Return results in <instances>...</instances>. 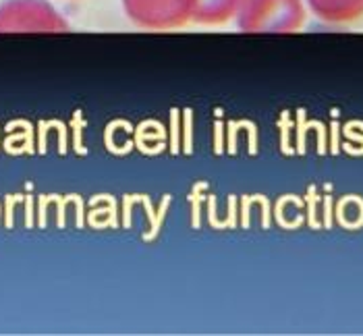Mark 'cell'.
<instances>
[{
  "instance_id": "2",
  "label": "cell",
  "mask_w": 363,
  "mask_h": 336,
  "mask_svg": "<svg viewBox=\"0 0 363 336\" xmlns=\"http://www.w3.org/2000/svg\"><path fill=\"white\" fill-rule=\"evenodd\" d=\"M127 17L143 29H177L194 19L196 0H121Z\"/></svg>"
},
{
  "instance_id": "4",
  "label": "cell",
  "mask_w": 363,
  "mask_h": 336,
  "mask_svg": "<svg viewBox=\"0 0 363 336\" xmlns=\"http://www.w3.org/2000/svg\"><path fill=\"white\" fill-rule=\"evenodd\" d=\"M306 6L328 23H349L363 17V0H306Z\"/></svg>"
},
{
  "instance_id": "1",
  "label": "cell",
  "mask_w": 363,
  "mask_h": 336,
  "mask_svg": "<svg viewBox=\"0 0 363 336\" xmlns=\"http://www.w3.org/2000/svg\"><path fill=\"white\" fill-rule=\"evenodd\" d=\"M237 28L252 33H289L306 23V0H243Z\"/></svg>"
},
{
  "instance_id": "3",
  "label": "cell",
  "mask_w": 363,
  "mask_h": 336,
  "mask_svg": "<svg viewBox=\"0 0 363 336\" xmlns=\"http://www.w3.org/2000/svg\"><path fill=\"white\" fill-rule=\"evenodd\" d=\"M67 21L46 0H9L0 4V31H58Z\"/></svg>"
},
{
  "instance_id": "5",
  "label": "cell",
  "mask_w": 363,
  "mask_h": 336,
  "mask_svg": "<svg viewBox=\"0 0 363 336\" xmlns=\"http://www.w3.org/2000/svg\"><path fill=\"white\" fill-rule=\"evenodd\" d=\"M243 0H196L194 19L201 26H220L228 19H235Z\"/></svg>"
}]
</instances>
